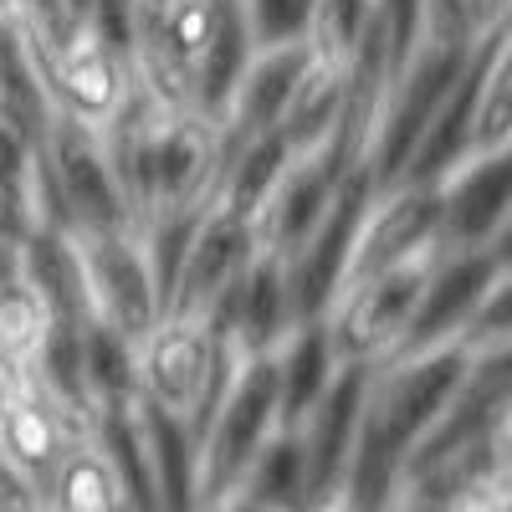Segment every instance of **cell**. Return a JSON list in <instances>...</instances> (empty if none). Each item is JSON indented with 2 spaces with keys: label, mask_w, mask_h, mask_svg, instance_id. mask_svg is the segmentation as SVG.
<instances>
[{
  "label": "cell",
  "mask_w": 512,
  "mask_h": 512,
  "mask_svg": "<svg viewBox=\"0 0 512 512\" xmlns=\"http://www.w3.org/2000/svg\"><path fill=\"white\" fill-rule=\"evenodd\" d=\"M512 502V344L482 349L400 461L384 507L502 512Z\"/></svg>",
  "instance_id": "6da1fadb"
},
{
  "label": "cell",
  "mask_w": 512,
  "mask_h": 512,
  "mask_svg": "<svg viewBox=\"0 0 512 512\" xmlns=\"http://www.w3.org/2000/svg\"><path fill=\"white\" fill-rule=\"evenodd\" d=\"M103 139L118 169L128 216H134L139 231L175 226L221 190L226 144H221V123L205 113L169 108L134 88L123 113L103 128Z\"/></svg>",
  "instance_id": "7a4b0ae2"
},
{
  "label": "cell",
  "mask_w": 512,
  "mask_h": 512,
  "mask_svg": "<svg viewBox=\"0 0 512 512\" xmlns=\"http://www.w3.org/2000/svg\"><path fill=\"white\" fill-rule=\"evenodd\" d=\"M246 57L251 26L241 0H134L139 93L221 123V103Z\"/></svg>",
  "instance_id": "3957f363"
},
{
  "label": "cell",
  "mask_w": 512,
  "mask_h": 512,
  "mask_svg": "<svg viewBox=\"0 0 512 512\" xmlns=\"http://www.w3.org/2000/svg\"><path fill=\"white\" fill-rule=\"evenodd\" d=\"M507 349V344H502ZM472 344H441V349H405L364 369V390L354 410V446H349V477L344 507H384L400 477V461L425 431V420L441 410L461 369L472 364Z\"/></svg>",
  "instance_id": "277c9868"
},
{
  "label": "cell",
  "mask_w": 512,
  "mask_h": 512,
  "mask_svg": "<svg viewBox=\"0 0 512 512\" xmlns=\"http://www.w3.org/2000/svg\"><path fill=\"white\" fill-rule=\"evenodd\" d=\"M26 190L36 226L67 241L134 226L103 128L77 118L47 113L36 123V134L26 139Z\"/></svg>",
  "instance_id": "5b68a950"
},
{
  "label": "cell",
  "mask_w": 512,
  "mask_h": 512,
  "mask_svg": "<svg viewBox=\"0 0 512 512\" xmlns=\"http://www.w3.org/2000/svg\"><path fill=\"white\" fill-rule=\"evenodd\" d=\"M282 390L272 354L236 359L190 446V507H231L251 466L282 431Z\"/></svg>",
  "instance_id": "8992f818"
},
{
  "label": "cell",
  "mask_w": 512,
  "mask_h": 512,
  "mask_svg": "<svg viewBox=\"0 0 512 512\" xmlns=\"http://www.w3.org/2000/svg\"><path fill=\"white\" fill-rule=\"evenodd\" d=\"M441 251H446L441 241L415 246V251L395 256V262L364 267L333 287L318 323L328 333V349L338 364H379L405 344Z\"/></svg>",
  "instance_id": "52a82bcc"
},
{
  "label": "cell",
  "mask_w": 512,
  "mask_h": 512,
  "mask_svg": "<svg viewBox=\"0 0 512 512\" xmlns=\"http://www.w3.org/2000/svg\"><path fill=\"white\" fill-rule=\"evenodd\" d=\"M236 354L226 349V338L216 333L205 313H159L139 338H134V384H139V405L180 420V425H200V415L210 410L216 390L226 384Z\"/></svg>",
  "instance_id": "ba28073f"
},
{
  "label": "cell",
  "mask_w": 512,
  "mask_h": 512,
  "mask_svg": "<svg viewBox=\"0 0 512 512\" xmlns=\"http://www.w3.org/2000/svg\"><path fill=\"white\" fill-rule=\"evenodd\" d=\"M67 246H72L82 313L134 344L164 313V277H159L149 236L139 226H118V231H98V236H77Z\"/></svg>",
  "instance_id": "9c48e42d"
},
{
  "label": "cell",
  "mask_w": 512,
  "mask_h": 512,
  "mask_svg": "<svg viewBox=\"0 0 512 512\" xmlns=\"http://www.w3.org/2000/svg\"><path fill=\"white\" fill-rule=\"evenodd\" d=\"M21 62L36 82L41 103H47V113L77 118L88 128H108L139 88L134 57L118 52L113 41H103L93 26H77L47 41V47H31L21 52Z\"/></svg>",
  "instance_id": "30bf717a"
},
{
  "label": "cell",
  "mask_w": 512,
  "mask_h": 512,
  "mask_svg": "<svg viewBox=\"0 0 512 512\" xmlns=\"http://www.w3.org/2000/svg\"><path fill=\"white\" fill-rule=\"evenodd\" d=\"M256 251H262V236H256L251 210L231 195H210L180 231L175 262L164 277V308L210 313L226 297V287L251 267Z\"/></svg>",
  "instance_id": "8fae6325"
},
{
  "label": "cell",
  "mask_w": 512,
  "mask_h": 512,
  "mask_svg": "<svg viewBox=\"0 0 512 512\" xmlns=\"http://www.w3.org/2000/svg\"><path fill=\"white\" fill-rule=\"evenodd\" d=\"M313 77V52L308 41H267V47H251V57L241 62L231 93L221 103V144H226V159L262 144V139H277L287 113L297 108Z\"/></svg>",
  "instance_id": "7c38bea8"
},
{
  "label": "cell",
  "mask_w": 512,
  "mask_h": 512,
  "mask_svg": "<svg viewBox=\"0 0 512 512\" xmlns=\"http://www.w3.org/2000/svg\"><path fill=\"white\" fill-rule=\"evenodd\" d=\"M93 425V415L72 405L67 395H57L52 384H41L31 369L26 379L16 384V395L0 410V456H6L16 472L36 487V502H41V487L57 472V461L67 456V446Z\"/></svg>",
  "instance_id": "4fadbf2b"
},
{
  "label": "cell",
  "mask_w": 512,
  "mask_h": 512,
  "mask_svg": "<svg viewBox=\"0 0 512 512\" xmlns=\"http://www.w3.org/2000/svg\"><path fill=\"white\" fill-rule=\"evenodd\" d=\"M436 231L446 251L507 241L512 231V175L507 154L466 159L436 180Z\"/></svg>",
  "instance_id": "5bb4252c"
},
{
  "label": "cell",
  "mask_w": 512,
  "mask_h": 512,
  "mask_svg": "<svg viewBox=\"0 0 512 512\" xmlns=\"http://www.w3.org/2000/svg\"><path fill=\"white\" fill-rule=\"evenodd\" d=\"M41 507H82V512L134 507V492H128L113 451L103 446L98 425H88V431L67 446L57 472L47 477V487H41Z\"/></svg>",
  "instance_id": "9a60e30c"
},
{
  "label": "cell",
  "mask_w": 512,
  "mask_h": 512,
  "mask_svg": "<svg viewBox=\"0 0 512 512\" xmlns=\"http://www.w3.org/2000/svg\"><path fill=\"white\" fill-rule=\"evenodd\" d=\"M52 328H57V308L47 287L21 267V256H11L0 267V354L31 369Z\"/></svg>",
  "instance_id": "2e32d148"
},
{
  "label": "cell",
  "mask_w": 512,
  "mask_h": 512,
  "mask_svg": "<svg viewBox=\"0 0 512 512\" xmlns=\"http://www.w3.org/2000/svg\"><path fill=\"white\" fill-rule=\"evenodd\" d=\"M461 21H466V36L482 41L512 21V0H461Z\"/></svg>",
  "instance_id": "e0dca14e"
},
{
  "label": "cell",
  "mask_w": 512,
  "mask_h": 512,
  "mask_svg": "<svg viewBox=\"0 0 512 512\" xmlns=\"http://www.w3.org/2000/svg\"><path fill=\"white\" fill-rule=\"evenodd\" d=\"M6 507H41V502H36V487L16 472L6 456H0V512Z\"/></svg>",
  "instance_id": "ac0fdd59"
},
{
  "label": "cell",
  "mask_w": 512,
  "mask_h": 512,
  "mask_svg": "<svg viewBox=\"0 0 512 512\" xmlns=\"http://www.w3.org/2000/svg\"><path fill=\"white\" fill-rule=\"evenodd\" d=\"M26 379V364H16V359H6L0 354V410H6V400L16 395V384Z\"/></svg>",
  "instance_id": "d6986e66"
},
{
  "label": "cell",
  "mask_w": 512,
  "mask_h": 512,
  "mask_svg": "<svg viewBox=\"0 0 512 512\" xmlns=\"http://www.w3.org/2000/svg\"><path fill=\"white\" fill-rule=\"evenodd\" d=\"M11 256H16V251H0V267H6V262H11Z\"/></svg>",
  "instance_id": "ffe728a7"
}]
</instances>
